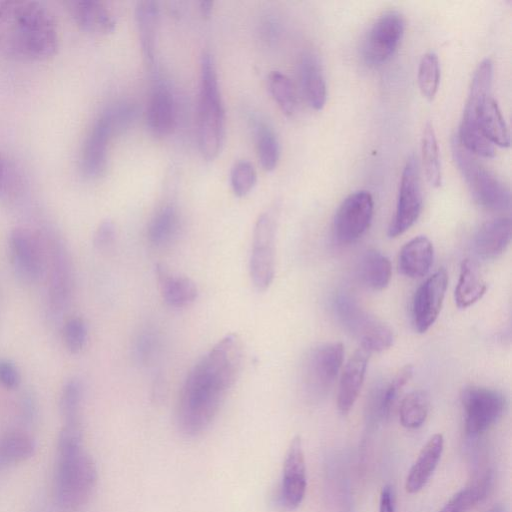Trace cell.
Listing matches in <instances>:
<instances>
[{"instance_id": "28", "label": "cell", "mask_w": 512, "mask_h": 512, "mask_svg": "<svg viewBox=\"0 0 512 512\" xmlns=\"http://www.w3.org/2000/svg\"><path fill=\"white\" fill-rule=\"evenodd\" d=\"M487 284L476 266L469 259L462 261L457 285L454 291L455 304L465 309L479 301L486 293Z\"/></svg>"}, {"instance_id": "13", "label": "cell", "mask_w": 512, "mask_h": 512, "mask_svg": "<svg viewBox=\"0 0 512 512\" xmlns=\"http://www.w3.org/2000/svg\"><path fill=\"white\" fill-rule=\"evenodd\" d=\"M39 235L29 228L17 227L9 236V252L16 275L26 283L39 280L44 269V253Z\"/></svg>"}, {"instance_id": "40", "label": "cell", "mask_w": 512, "mask_h": 512, "mask_svg": "<svg viewBox=\"0 0 512 512\" xmlns=\"http://www.w3.org/2000/svg\"><path fill=\"white\" fill-rule=\"evenodd\" d=\"M82 387L78 380L71 379L63 387L60 396V412L64 422L80 420Z\"/></svg>"}, {"instance_id": "37", "label": "cell", "mask_w": 512, "mask_h": 512, "mask_svg": "<svg viewBox=\"0 0 512 512\" xmlns=\"http://www.w3.org/2000/svg\"><path fill=\"white\" fill-rule=\"evenodd\" d=\"M256 139L260 165L265 171H273L280 158V144L276 134L266 124H259Z\"/></svg>"}, {"instance_id": "25", "label": "cell", "mask_w": 512, "mask_h": 512, "mask_svg": "<svg viewBox=\"0 0 512 512\" xmlns=\"http://www.w3.org/2000/svg\"><path fill=\"white\" fill-rule=\"evenodd\" d=\"M299 77L306 102L314 110H321L326 103L327 89L322 66L316 54L305 52L301 56Z\"/></svg>"}, {"instance_id": "29", "label": "cell", "mask_w": 512, "mask_h": 512, "mask_svg": "<svg viewBox=\"0 0 512 512\" xmlns=\"http://www.w3.org/2000/svg\"><path fill=\"white\" fill-rule=\"evenodd\" d=\"M392 276V267L388 257L371 249L360 260L359 277L363 284L372 290L385 289Z\"/></svg>"}, {"instance_id": "10", "label": "cell", "mask_w": 512, "mask_h": 512, "mask_svg": "<svg viewBox=\"0 0 512 512\" xmlns=\"http://www.w3.org/2000/svg\"><path fill=\"white\" fill-rule=\"evenodd\" d=\"M422 202L419 165L412 155L402 171L396 210L388 228L389 237L395 238L413 226L420 216Z\"/></svg>"}, {"instance_id": "11", "label": "cell", "mask_w": 512, "mask_h": 512, "mask_svg": "<svg viewBox=\"0 0 512 512\" xmlns=\"http://www.w3.org/2000/svg\"><path fill=\"white\" fill-rule=\"evenodd\" d=\"M374 211L372 195L365 190L348 195L338 207L333 232L341 244L357 241L369 228Z\"/></svg>"}, {"instance_id": "35", "label": "cell", "mask_w": 512, "mask_h": 512, "mask_svg": "<svg viewBox=\"0 0 512 512\" xmlns=\"http://www.w3.org/2000/svg\"><path fill=\"white\" fill-rule=\"evenodd\" d=\"M269 92L281 111L291 116L297 108V96L292 81L280 71H272L268 76Z\"/></svg>"}, {"instance_id": "39", "label": "cell", "mask_w": 512, "mask_h": 512, "mask_svg": "<svg viewBox=\"0 0 512 512\" xmlns=\"http://www.w3.org/2000/svg\"><path fill=\"white\" fill-rule=\"evenodd\" d=\"M161 348L159 334L151 328L141 330L134 339L132 354L134 360L147 366L156 360Z\"/></svg>"}, {"instance_id": "7", "label": "cell", "mask_w": 512, "mask_h": 512, "mask_svg": "<svg viewBox=\"0 0 512 512\" xmlns=\"http://www.w3.org/2000/svg\"><path fill=\"white\" fill-rule=\"evenodd\" d=\"M344 361L342 343H326L309 351L302 366V384L305 392L313 399L326 396Z\"/></svg>"}, {"instance_id": "45", "label": "cell", "mask_w": 512, "mask_h": 512, "mask_svg": "<svg viewBox=\"0 0 512 512\" xmlns=\"http://www.w3.org/2000/svg\"><path fill=\"white\" fill-rule=\"evenodd\" d=\"M21 377L17 366L7 359L0 360V384L7 389H14L20 384Z\"/></svg>"}, {"instance_id": "12", "label": "cell", "mask_w": 512, "mask_h": 512, "mask_svg": "<svg viewBox=\"0 0 512 512\" xmlns=\"http://www.w3.org/2000/svg\"><path fill=\"white\" fill-rule=\"evenodd\" d=\"M403 16L394 10L380 15L370 27L363 45V57L369 65L386 62L396 51L403 37Z\"/></svg>"}, {"instance_id": "32", "label": "cell", "mask_w": 512, "mask_h": 512, "mask_svg": "<svg viewBox=\"0 0 512 512\" xmlns=\"http://www.w3.org/2000/svg\"><path fill=\"white\" fill-rule=\"evenodd\" d=\"M422 161L426 178L433 187L442 184V172L439 147L436 134L431 122H427L421 140Z\"/></svg>"}, {"instance_id": "26", "label": "cell", "mask_w": 512, "mask_h": 512, "mask_svg": "<svg viewBox=\"0 0 512 512\" xmlns=\"http://www.w3.org/2000/svg\"><path fill=\"white\" fill-rule=\"evenodd\" d=\"M156 275L162 298L169 306L184 308L197 299L198 289L190 278L173 275L162 265H157Z\"/></svg>"}, {"instance_id": "33", "label": "cell", "mask_w": 512, "mask_h": 512, "mask_svg": "<svg viewBox=\"0 0 512 512\" xmlns=\"http://www.w3.org/2000/svg\"><path fill=\"white\" fill-rule=\"evenodd\" d=\"M429 411V396L424 390H415L401 401L399 419L405 428L416 429L425 422Z\"/></svg>"}, {"instance_id": "5", "label": "cell", "mask_w": 512, "mask_h": 512, "mask_svg": "<svg viewBox=\"0 0 512 512\" xmlns=\"http://www.w3.org/2000/svg\"><path fill=\"white\" fill-rule=\"evenodd\" d=\"M451 149L454 162L474 200L491 211L509 210L511 196L508 186L467 151L456 136L452 138Z\"/></svg>"}, {"instance_id": "41", "label": "cell", "mask_w": 512, "mask_h": 512, "mask_svg": "<svg viewBox=\"0 0 512 512\" xmlns=\"http://www.w3.org/2000/svg\"><path fill=\"white\" fill-rule=\"evenodd\" d=\"M257 173L254 166L247 160L236 162L230 172V184L237 197H244L254 188Z\"/></svg>"}, {"instance_id": "22", "label": "cell", "mask_w": 512, "mask_h": 512, "mask_svg": "<svg viewBox=\"0 0 512 512\" xmlns=\"http://www.w3.org/2000/svg\"><path fill=\"white\" fill-rule=\"evenodd\" d=\"M443 447L442 434H434L422 447L406 478L405 488L408 493H417L424 488L440 461Z\"/></svg>"}, {"instance_id": "48", "label": "cell", "mask_w": 512, "mask_h": 512, "mask_svg": "<svg viewBox=\"0 0 512 512\" xmlns=\"http://www.w3.org/2000/svg\"><path fill=\"white\" fill-rule=\"evenodd\" d=\"M488 512H505V509L501 504H497L494 505Z\"/></svg>"}, {"instance_id": "6", "label": "cell", "mask_w": 512, "mask_h": 512, "mask_svg": "<svg viewBox=\"0 0 512 512\" xmlns=\"http://www.w3.org/2000/svg\"><path fill=\"white\" fill-rule=\"evenodd\" d=\"M335 311L343 326L360 342V347L371 354L389 349L394 342V333L385 323L363 311L351 298L339 296L335 299Z\"/></svg>"}, {"instance_id": "2", "label": "cell", "mask_w": 512, "mask_h": 512, "mask_svg": "<svg viewBox=\"0 0 512 512\" xmlns=\"http://www.w3.org/2000/svg\"><path fill=\"white\" fill-rule=\"evenodd\" d=\"M56 20L38 1L0 0V55L21 61H42L58 48Z\"/></svg>"}, {"instance_id": "21", "label": "cell", "mask_w": 512, "mask_h": 512, "mask_svg": "<svg viewBox=\"0 0 512 512\" xmlns=\"http://www.w3.org/2000/svg\"><path fill=\"white\" fill-rule=\"evenodd\" d=\"M72 288L71 266L67 253L58 242L53 243L49 282V302L53 311L67 306Z\"/></svg>"}, {"instance_id": "27", "label": "cell", "mask_w": 512, "mask_h": 512, "mask_svg": "<svg viewBox=\"0 0 512 512\" xmlns=\"http://www.w3.org/2000/svg\"><path fill=\"white\" fill-rule=\"evenodd\" d=\"M180 224L178 208L172 203L162 205L148 223V241L156 247L169 245L178 236Z\"/></svg>"}, {"instance_id": "14", "label": "cell", "mask_w": 512, "mask_h": 512, "mask_svg": "<svg viewBox=\"0 0 512 512\" xmlns=\"http://www.w3.org/2000/svg\"><path fill=\"white\" fill-rule=\"evenodd\" d=\"M447 286L448 273L445 268H440L417 288L411 314L414 329L418 333H425L435 323L442 308Z\"/></svg>"}, {"instance_id": "4", "label": "cell", "mask_w": 512, "mask_h": 512, "mask_svg": "<svg viewBox=\"0 0 512 512\" xmlns=\"http://www.w3.org/2000/svg\"><path fill=\"white\" fill-rule=\"evenodd\" d=\"M225 138V109L212 55L204 52L200 62L197 106V141L200 153L213 161L222 150Z\"/></svg>"}, {"instance_id": "18", "label": "cell", "mask_w": 512, "mask_h": 512, "mask_svg": "<svg viewBox=\"0 0 512 512\" xmlns=\"http://www.w3.org/2000/svg\"><path fill=\"white\" fill-rule=\"evenodd\" d=\"M177 107L171 90L163 83L151 92L146 110V124L150 132L164 137L171 134L176 126Z\"/></svg>"}, {"instance_id": "16", "label": "cell", "mask_w": 512, "mask_h": 512, "mask_svg": "<svg viewBox=\"0 0 512 512\" xmlns=\"http://www.w3.org/2000/svg\"><path fill=\"white\" fill-rule=\"evenodd\" d=\"M113 138L104 120L98 116L94 121L82 147L80 167L89 178L101 176L107 167L108 144Z\"/></svg>"}, {"instance_id": "19", "label": "cell", "mask_w": 512, "mask_h": 512, "mask_svg": "<svg viewBox=\"0 0 512 512\" xmlns=\"http://www.w3.org/2000/svg\"><path fill=\"white\" fill-rule=\"evenodd\" d=\"M65 4L70 15L82 30L95 35H107L115 30V19L101 2L72 0Z\"/></svg>"}, {"instance_id": "23", "label": "cell", "mask_w": 512, "mask_h": 512, "mask_svg": "<svg viewBox=\"0 0 512 512\" xmlns=\"http://www.w3.org/2000/svg\"><path fill=\"white\" fill-rule=\"evenodd\" d=\"M434 259L432 242L426 236H417L408 241L398 255V271L409 278L425 276Z\"/></svg>"}, {"instance_id": "15", "label": "cell", "mask_w": 512, "mask_h": 512, "mask_svg": "<svg viewBox=\"0 0 512 512\" xmlns=\"http://www.w3.org/2000/svg\"><path fill=\"white\" fill-rule=\"evenodd\" d=\"M307 489L306 464L302 441L295 436L287 449L282 477L278 492V501L288 510L296 509L303 501Z\"/></svg>"}, {"instance_id": "30", "label": "cell", "mask_w": 512, "mask_h": 512, "mask_svg": "<svg viewBox=\"0 0 512 512\" xmlns=\"http://www.w3.org/2000/svg\"><path fill=\"white\" fill-rule=\"evenodd\" d=\"M35 449L34 439L26 432H7L0 437V470L28 460Z\"/></svg>"}, {"instance_id": "36", "label": "cell", "mask_w": 512, "mask_h": 512, "mask_svg": "<svg viewBox=\"0 0 512 512\" xmlns=\"http://www.w3.org/2000/svg\"><path fill=\"white\" fill-rule=\"evenodd\" d=\"M412 375L413 367L407 364L401 368L390 383L375 388V397L380 418L388 417L399 391L409 382Z\"/></svg>"}, {"instance_id": "34", "label": "cell", "mask_w": 512, "mask_h": 512, "mask_svg": "<svg viewBox=\"0 0 512 512\" xmlns=\"http://www.w3.org/2000/svg\"><path fill=\"white\" fill-rule=\"evenodd\" d=\"M138 114L137 104L129 100H122L106 107L99 116L115 137L128 130L136 121Z\"/></svg>"}, {"instance_id": "9", "label": "cell", "mask_w": 512, "mask_h": 512, "mask_svg": "<svg viewBox=\"0 0 512 512\" xmlns=\"http://www.w3.org/2000/svg\"><path fill=\"white\" fill-rule=\"evenodd\" d=\"M275 232L274 216L268 211L261 213L254 225L249 259V274L259 291L266 290L275 276Z\"/></svg>"}, {"instance_id": "38", "label": "cell", "mask_w": 512, "mask_h": 512, "mask_svg": "<svg viewBox=\"0 0 512 512\" xmlns=\"http://www.w3.org/2000/svg\"><path fill=\"white\" fill-rule=\"evenodd\" d=\"M417 80L421 94L427 100H433L440 83V64L438 56L434 52H428L422 56Z\"/></svg>"}, {"instance_id": "44", "label": "cell", "mask_w": 512, "mask_h": 512, "mask_svg": "<svg viewBox=\"0 0 512 512\" xmlns=\"http://www.w3.org/2000/svg\"><path fill=\"white\" fill-rule=\"evenodd\" d=\"M115 237V225L111 220L106 219L96 228L93 236V244L98 250H106L114 243Z\"/></svg>"}, {"instance_id": "42", "label": "cell", "mask_w": 512, "mask_h": 512, "mask_svg": "<svg viewBox=\"0 0 512 512\" xmlns=\"http://www.w3.org/2000/svg\"><path fill=\"white\" fill-rule=\"evenodd\" d=\"M87 325L81 317L70 318L64 326L65 346L72 354L79 353L87 342Z\"/></svg>"}, {"instance_id": "3", "label": "cell", "mask_w": 512, "mask_h": 512, "mask_svg": "<svg viewBox=\"0 0 512 512\" xmlns=\"http://www.w3.org/2000/svg\"><path fill=\"white\" fill-rule=\"evenodd\" d=\"M97 479L95 462L83 447L81 421L63 422L54 471L57 506L64 512L81 510L92 497Z\"/></svg>"}, {"instance_id": "46", "label": "cell", "mask_w": 512, "mask_h": 512, "mask_svg": "<svg viewBox=\"0 0 512 512\" xmlns=\"http://www.w3.org/2000/svg\"><path fill=\"white\" fill-rule=\"evenodd\" d=\"M379 512H395V495L391 485H386L381 490Z\"/></svg>"}, {"instance_id": "8", "label": "cell", "mask_w": 512, "mask_h": 512, "mask_svg": "<svg viewBox=\"0 0 512 512\" xmlns=\"http://www.w3.org/2000/svg\"><path fill=\"white\" fill-rule=\"evenodd\" d=\"M460 399L465 431L471 438L478 437L493 426L506 408L505 396L500 391L482 386L463 388Z\"/></svg>"}, {"instance_id": "24", "label": "cell", "mask_w": 512, "mask_h": 512, "mask_svg": "<svg viewBox=\"0 0 512 512\" xmlns=\"http://www.w3.org/2000/svg\"><path fill=\"white\" fill-rule=\"evenodd\" d=\"M160 9L155 1H139L135 7V21L142 55L146 65L152 68L155 63L157 32Z\"/></svg>"}, {"instance_id": "17", "label": "cell", "mask_w": 512, "mask_h": 512, "mask_svg": "<svg viewBox=\"0 0 512 512\" xmlns=\"http://www.w3.org/2000/svg\"><path fill=\"white\" fill-rule=\"evenodd\" d=\"M370 355V352L359 347L343 368L337 394L338 410L343 415L349 413L359 396Z\"/></svg>"}, {"instance_id": "1", "label": "cell", "mask_w": 512, "mask_h": 512, "mask_svg": "<svg viewBox=\"0 0 512 512\" xmlns=\"http://www.w3.org/2000/svg\"><path fill=\"white\" fill-rule=\"evenodd\" d=\"M242 359L240 338L228 334L192 367L177 402L176 421L181 433L195 437L211 425L239 376Z\"/></svg>"}, {"instance_id": "20", "label": "cell", "mask_w": 512, "mask_h": 512, "mask_svg": "<svg viewBox=\"0 0 512 512\" xmlns=\"http://www.w3.org/2000/svg\"><path fill=\"white\" fill-rule=\"evenodd\" d=\"M510 240V218L498 217L486 221L480 226L474 236L473 246L480 258L492 260L503 254Z\"/></svg>"}, {"instance_id": "47", "label": "cell", "mask_w": 512, "mask_h": 512, "mask_svg": "<svg viewBox=\"0 0 512 512\" xmlns=\"http://www.w3.org/2000/svg\"><path fill=\"white\" fill-rule=\"evenodd\" d=\"M212 8H213V2H211V1L200 2V12L204 18L210 17Z\"/></svg>"}, {"instance_id": "31", "label": "cell", "mask_w": 512, "mask_h": 512, "mask_svg": "<svg viewBox=\"0 0 512 512\" xmlns=\"http://www.w3.org/2000/svg\"><path fill=\"white\" fill-rule=\"evenodd\" d=\"M25 188L26 178L22 168L13 157L0 149V200H16L22 196Z\"/></svg>"}, {"instance_id": "43", "label": "cell", "mask_w": 512, "mask_h": 512, "mask_svg": "<svg viewBox=\"0 0 512 512\" xmlns=\"http://www.w3.org/2000/svg\"><path fill=\"white\" fill-rule=\"evenodd\" d=\"M485 497L482 491L470 485L454 494L439 512H467Z\"/></svg>"}]
</instances>
